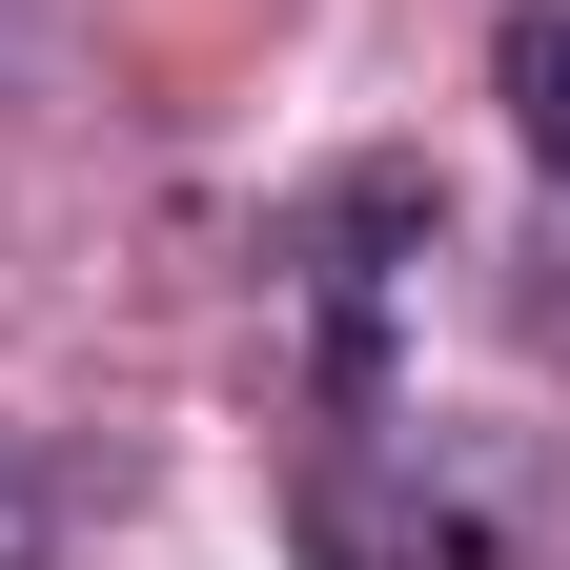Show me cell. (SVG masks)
I'll return each mask as SVG.
<instances>
[{"instance_id":"cell-1","label":"cell","mask_w":570,"mask_h":570,"mask_svg":"<svg viewBox=\"0 0 570 570\" xmlns=\"http://www.w3.org/2000/svg\"><path fill=\"white\" fill-rule=\"evenodd\" d=\"M530 510L510 428L407 407V367H306V449H285V550L306 570H489Z\"/></svg>"},{"instance_id":"cell-2","label":"cell","mask_w":570,"mask_h":570,"mask_svg":"<svg viewBox=\"0 0 570 570\" xmlns=\"http://www.w3.org/2000/svg\"><path fill=\"white\" fill-rule=\"evenodd\" d=\"M489 102H510V142L570 184V0H510V21H489Z\"/></svg>"},{"instance_id":"cell-3","label":"cell","mask_w":570,"mask_h":570,"mask_svg":"<svg viewBox=\"0 0 570 570\" xmlns=\"http://www.w3.org/2000/svg\"><path fill=\"white\" fill-rule=\"evenodd\" d=\"M0 570H41V469L0 449Z\"/></svg>"}]
</instances>
